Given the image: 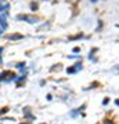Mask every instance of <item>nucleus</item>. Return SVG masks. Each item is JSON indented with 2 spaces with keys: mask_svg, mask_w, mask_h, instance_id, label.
I'll return each mask as SVG.
<instances>
[{
  "mask_svg": "<svg viewBox=\"0 0 119 124\" xmlns=\"http://www.w3.org/2000/svg\"><path fill=\"white\" fill-rule=\"evenodd\" d=\"M18 19H25L27 22H29V23H35L37 19H36L35 17H29V15H18Z\"/></svg>",
  "mask_w": 119,
  "mask_h": 124,
  "instance_id": "obj_1",
  "label": "nucleus"
},
{
  "mask_svg": "<svg viewBox=\"0 0 119 124\" xmlns=\"http://www.w3.org/2000/svg\"><path fill=\"white\" fill-rule=\"evenodd\" d=\"M10 39H13V40H17V39H22V36H21V35H13V36H10Z\"/></svg>",
  "mask_w": 119,
  "mask_h": 124,
  "instance_id": "obj_2",
  "label": "nucleus"
},
{
  "mask_svg": "<svg viewBox=\"0 0 119 124\" xmlns=\"http://www.w3.org/2000/svg\"><path fill=\"white\" fill-rule=\"evenodd\" d=\"M116 105H118V106H119V101H116Z\"/></svg>",
  "mask_w": 119,
  "mask_h": 124,
  "instance_id": "obj_3",
  "label": "nucleus"
},
{
  "mask_svg": "<svg viewBox=\"0 0 119 124\" xmlns=\"http://www.w3.org/2000/svg\"><path fill=\"white\" fill-rule=\"evenodd\" d=\"M1 51H3V48H0V53H1Z\"/></svg>",
  "mask_w": 119,
  "mask_h": 124,
  "instance_id": "obj_4",
  "label": "nucleus"
},
{
  "mask_svg": "<svg viewBox=\"0 0 119 124\" xmlns=\"http://www.w3.org/2000/svg\"><path fill=\"white\" fill-rule=\"evenodd\" d=\"M92 1H97V0H92Z\"/></svg>",
  "mask_w": 119,
  "mask_h": 124,
  "instance_id": "obj_5",
  "label": "nucleus"
}]
</instances>
